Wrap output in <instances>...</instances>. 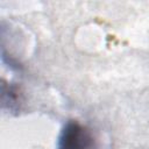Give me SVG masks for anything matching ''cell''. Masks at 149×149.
<instances>
[{
	"instance_id": "obj_1",
	"label": "cell",
	"mask_w": 149,
	"mask_h": 149,
	"mask_svg": "<svg viewBox=\"0 0 149 149\" xmlns=\"http://www.w3.org/2000/svg\"><path fill=\"white\" fill-rule=\"evenodd\" d=\"M57 149H97L91 132L77 121H69L58 136Z\"/></svg>"
}]
</instances>
